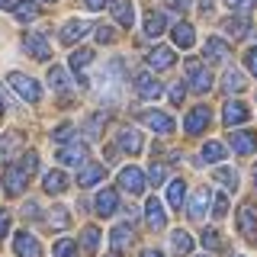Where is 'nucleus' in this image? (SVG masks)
Masks as SVG:
<instances>
[{
    "label": "nucleus",
    "instance_id": "72a5a7b5",
    "mask_svg": "<svg viewBox=\"0 0 257 257\" xmlns=\"http://www.w3.org/2000/svg\"><path fill=\"white\" fill-rule=\"evenodd\" d=\"M222 158H225V145L222 142H206L203 145V161H209V164H219Z\"/></svg>",
    "mask_w": 257,
    "mask_h": 257
},
{
    "label": "nucleus",
    "instance_id": "dca6fc26",
    "mask_svg": "<svg viewBox=\"0 0 257 257\" xmlns=\"http://www.w3.org/2000/svg\"><path fill=\"white\" fill-rule=\"evenodd\" d=\"M119 148L125 151V155H139V151L145 148V139L139 128H122L119 132Z\"/></svg>",
    "mask_w": 257,
    "mask_h": 257
},
{
    "label": "nucleus",
    "instance_id": "bb28decb",
    "mask_svg": "<svg viewBox=\"0 0 257 257\" xmlns=\"http://www.w3.org/2000/svg\"><path fill=\"white\" fill-rule=\"evenodd\" d=\"M23 145V135L20 132H10V135H0V161H10L16 155V148Z\"/></svg>",
    "mask_w": 257,
    "mask_h": 257
},
{
    "label": "nucleus",
    "instance_id": "5701e85b",
    "mask_svg": "<svg viewBox=\"0 0 257 257\" xmlns=\"http://www.w3.org/2000/svg\"><path fill=\"white\" fill-rule=\"evenodd\" d=\"M222 29H225V36H228V39H244L247 32H251V26H247L244 16H228V20L222 23Z\"/></svg>",
    "mask_w": 257,
    "mask_h": 257
},
{
    "label": "nucleus",
    "instance_id": "c756f323",
    "mask_svg": "<svg viewBox=\"0 0 257 257\" xmlns=\"http://www.w3.org/2000/svg\"><path fill=\"white\" fill-rule=\"evenodd\" d=\"M171 251L177 254V257H183V254H190L193 251V238L187 235V231H180L177 228L174 235H171Z\"/></svg>",
    "mask_w": 257,
    "mask_h": 257
},
{
    "label": "nucleus",
    "instance_id": "8fccbe9b",
    "mask_svg": "<svg viewBox=\"0 0 257 257\" xmlns=\"http://www.w3.org/2000/svg\"><path fill=\"white\" fill-rule=\"evenodd\" d=\"M190 4H193V0H167V7H171V10H177V13H187Z\"/></svg>",
    "mask_w": 257,
    "mask_h": 257
},
{
    "label": "nucleus",
    "instance_id": "2eb2a0df",
    "mask_svg": "<svg viewBox=\"0 0 257 257\" xmlns=\"http://www.w3.org/2000/svg\"><path fill=\"white\" fill-rule=\"evenodd\" d=\"M174 61H177V55H174V48H167V45H158V48H151V52H148V64L155 71H167Z\"/></svg>",
    "mask_w": 257,
    "mask_h": 257
},
{
    "label": "nucleus",
    "instance_id": "e433bc0d",
    "mask_svg": "<svg viewBox=\"0 0 257 257\" xmlns=\"http://www.w3.org/2000/svg\"><path fill=\"white\" fill-rule=\"evenodd\" d=\"M90 61H93V52H90V48H77V52L71 55V68H74V71H84Z\"/></svg>",
    "mask_w": 257,
    "mask_h": 257
},
{
    "label": "nucleus",
    "instance_id": "20e7f679",
    "mask_svg": "<svg viewBox=\"0 0 257 257\" xmlns=\"http://www.w3.org/2000/svg\"><path fill=\"white\" fill-rule=\"evenodd\" d=\"M26 180H29V174L23 171V164H10V167H7V174H4L7 196H20V193L26 190Z\"/></svg>",
    "mask_w": 257,
    "mask_h": 257
},
{
    "label": "nucleus",
    "instance_id": "de8ad7c7",
    "mask_svg": "<svg viewBox=\"0 0 257 257\" xmlns=\"http://www.w3.org/2000/svg\"><path fill=\"white\" fill-rule=\"evenodd\" d=\"M183 93H187V87H183V84H174V87H171V103H177V106H180V103H183Z\"/></svg>",
    "mask_w": 257,
    "mask_h": 257
},
{
    "label": "nucleus",
    "instance_id": "f3484780",
    "mask_svg": "<svg viewBox=\"0 0 257 257\" xmlns=\"http://www.w3.org/2000/svg\"><path fill=\"white\" fill-rule=\"evenodd\" d=\"M87 29H90V23H84V20H68V23H64V29H61V42H64V45H74L77 39L87 36Z\"/></svg>",
    "mask_w": 257,
    "mask_h": 257
},
{
    "label": "nucleus",
    "instance_id": "cd10ccee",
    "mask_svg": "<svg viewBox=\"0 0 257 257\" xmlns=\"http://www.w3.org/2000/svg\"><path fill=\"white\" fill-rule=\"evenodd\" d=\"M42 187H45V193H52V196H55V193H64V190H68V177H64L61 171H48L45 180H42Z\"/></svg>",
    "mask_w": 257,
    "mask_h": 257
},
{
    "label": "nucleus",
    "instance_id": "c85d7f7f",
    "mask_svg": "<svg viewBox=\"0 0 257 257\" xmlns=\"http://www.w3.org/2000/svg\"><path fill=\"white\" fill-rule=\"evenodd\" d=\"M222 87H225V93H238V90H244V87H247V80H244L241 71L228 68V71H225V77H222Z\"/></svg>",
    "mask_w": 257,
    "mask_h": 257
},
{
    "label": "nucleus",
    "instance_id": "5fc2aeb1",
    "mask_svg": "<svg viewBox=\"0 0 257 257\" xmlns=\"http://www.w3.org/2000/svg\"><path fill=\"white\" fill-rule=\"evenodd\" d=\"M16 4L20 0H0V10H16Z\"/></svg>",
    "mask_w": 257,
    "mask_h": 257
},
{
    "label": "nucleus",
    "instance_id": "c9c22d12",
    "mask_svg": "<svg viewBox=\"0 0 257 257\" xmlns=\"http://www.w3.org/2000/svg\"><path fill=\"white\" fill-rule=\"evenodd\" d=\"M215 180H219L225 190H238V171H231V167H219V171H215Z\"/></svg>",
    "mask_w": 257,
    "mask_h": 257
},
{
    "label": "nucleus",
    "instance_id": "603ef678",
    "mask_svg": "<svg viewBox=\"0 0 257 257\" xmlns=\"http://www.w3.org/2000/svg\"><path fill=\"white\" fill-rule=\"evenodd\" d=\"M23 215H26V219H36V215H39V206H36V203H26V209H23Z\"/></svg>",
    "mask_w": 257,
    "mask_h": 257
},
{
    "label": "nucleus",
    "instance_id": "6e6d98bb",
    "mask_svg": "<svg viewBox=\"0 0 257 257\" xmlns=\"http://www.w3.org/2000/svg\"><path fill=\"white\" fill-rule=\"evenodd\" d=\"M212 7H215V0H199V10H203V13H209Z\"/></svg>",
    "mask_w": 257,
    "mask_h": 257
},
{
    "label": "nucleus",
    "instance_id": "37998d69",
    "mask_svg": "<svg viewBox=\"0 0 257 257\" xmlns=\"http://www.w3.org/2000/svg\"><path fill=\"white\" fill-rule=\"evenodd\" d=\"M71 135H74V125L64 122V125H58V128L52 132V139H55V142H61V145H68V142H71Z\"/></svg>",
    "mask_w": 257,
    "mask_h": 257
},
{
    "label": "nucleus",
    "instance_id": "13d9d810",
    "mask_svg": "<svg viewBox=\"0 0 257 257\" xmlns=\"http://www.w3.org/2000/svg\"><path fill=\"white\" fill-rule=\"evenodd\" d=\"M0 116H4V100H0Z\"/></svg>",
    "mask_w": 257,
    "mask_h": 257
},
{
    "label": "nucleus",
    "instance_id": "a211bd4d",
    "mask_svg": "<svg viewBox=\"0 0 257 257\" xmlns=\"http://www.w3.org/2000/svg\"><path fill=\"white\" fill-rule=\"evenodd\" d=\"M203 58L209 64H219L228 58V45L222 42V39H206V45H203Z\"/></svg>",
    "mask_w": 257,
    "mask_h": 257
},
{
    "label": "nucleus",
    "instance_id": "393cba45",
    "mask_svg": "<svg viewBox=\"0 0 257 257\" xmlns=\"http://www.w3.org/2000/svg\"><path fill=\"white\" fill-rule=\"evenodd\" d=\"M109 7H112V16H116L119 26H132V23H135V10H132L128 0H112Z\"/></svg>",
    "mask_w": 257,
    "mask_h": 257
},
{
    "label": "nucleus",
    "instance_id": "aec40b11",
    "mask_svg": "<svg viewBox=\"0 0 257 257\" xmlns=\"http://www.w3.org/2000/svg\"><path fill=\"white\" fill-rule=\"evenodd\" d=\"M145 219H148V228H155V231L167 225V215H164L161 199H148V206H145Z\"/></svg>",
    "mask_w": 257,
    "mask_h": 257
},
{
    "label": "nucleus",
    "instance_id": "052dcab7",
    "mask_svg": "<svg viewBox=\"0 0 257 257\" xmlns=\"http://www.w3.org/2000/svg\"><path fill=\"white\" fill-rule=\"evenodd\" d=\"M42 4H55V0H42Z\"/></svg>",
    "mask_w": 257,
    "mask_h": 257
},
{
    "label": "nucleus",
    "instance_id": "4468645a",
    "mask_svg": "<svg viewBox=\"0 0 257 257\" xmlns=\"http://www.w3.org/2000/svg\"><path fill=\"white\" fill-rule=\"evenodd\" d=\"M247 116H251L247 106H244V103H238V100H228V103H225V109H222V119H225V125H228V128L247 122Z\"/></svg>",
    "mask_w": 257,
    "mask_h": 257
},
{
    "label": "nucleus",
    "instance_id": "a18cd8bd",
    "mask_svg": "<svg viewBox=\"0 0 257 257\" xmlns=\"http://www.w3.org/2000/svg\"><path fill=\"white\" fill-rule=\"evenodd\" d=\"M215 203H212V215L215 219H222L225 212H228V196H225V193H219V196H212Z\"/></svg>",
    "mask_w": 257,
    "mask_h": 257
},
{
    "label": "nucleus",
    "instance_id": "58836bf2",
    "mask_svg": "<svg viewBox=\"0 0 257 257\" xmlns=\"http://www.w3.org/2000/svg\"><path fill=\"white\" fill-rule=\"evenodd\" d=\"M52 254H55V257H74V254H77V244H74L71 238H61V241H55Z\"/></svg>",
    "mask_w": 257,
    "mask_h": 257
},
{
    "label": "nucleus",
    "instance_id": "f257e3e1",
    "mask_svg": "<svg viewBox=\"0 0 257 257\" xmlns=\"http://www.w3.org/2000/svg\"><path fill=\"white\" fill-rule=\"evenodd\" d=\"M7 80H10V87H13V90L20 93V96H23L26 103H39V100H42V87H39V84H36L32 77L20 74V71H13V74L7 77Z\"/></svg>",
    "mask_w": 257,
    "mask_h": 257
},
{
    "label": "nucleus",
    "instance_id": "473e14b6",
    "mask_svg": "<svg viewBox=\"0 0 257 257\" xmlns=\"http://www.w3.org/2000/svg\"><path fill=\"white\" fill-rule=\"evenodd\" d=\"M13 13H16V20H20V23H32V20L39 16V7L32 4V0H20Z\"/></svg>",
    "mask_w": 257,
    "mask_h": 257
},
{
    "label": "nucleus",
    "instance_id": "4be33fe9",
    "mask_svg": "<svg viewBox=\"0 0 257 257\" xmlns=\"http://www.w3.org/2000/svg\"><path fill=\"white\" fill-rule=\"evenodd\" d=\"M171 36H174L177 48H193V42H196V32H193L190 23H177V26L171 29Z\"/></svg>",
    "mask_w": 257,
    "mask_h": 257
},
{
    "label": "nucleus",
    "instance_id": "864d4df0",
    "mask_svg": "<svg viewBox=\"0 0 257 257\" xmlns=\"http://www.w3.org/2000/svg\"><path fill=\"white\" fill-rule=\"evenodd\" d=\"M84 4H87V10H103L106 0H84Z\"/></svg>",
    "mask_w": 257,
    "mask_h": 257
},
{
    "label": "nucleus",
    "instance_id": "7ed1b4c3",
    "mask_svg": "<svg viewBox=\"0 0 257 257\" xmlns=\"http://www.w3.org/2000/svg\"><path fill=\"white\" fill-rule=\"evenodd\" d=\"M135 90H139L142 100H158V96L164 93V87H161V80H155L151 71H139V74H135Z\"/></svg>",
    "mask_w": 257,
    "mask_h": 257
},
{
    "label": "nucleus",
    "instance_id": "39448f33",
    "mask_svg": "<svg viewBox=\"0 0 257 257\" xmlns=\"http://www.w3.org/2000/svg\"><path fill=\"white\" fill-rule=\"evenodd\" d=\"M13 251L20 254V257H42V244H39V238L29 235V231H16Z\"/></svg>",
    "mask_w": 257,
    "mask_h": 257
},
{
    "label": "nucleus",
    "instance_id": "9b49d317",
    "mask_svg": "<svg viewBox=\"0 0 257 257\" xmlns=\"http://www.w3.org/2000/svg\"><path fill=\"white\" fill-rule=\"evenodd\" d=\"M142 122L148 125V128H155V132L161 135H167V132H174V119L167 116V112H158V109H148V112H142Z\"/></svg>",
    "mask_w": 257,
    "mask_h": 257
},
{
    "label": "nucleus",
    "instance_id": "a19ab883",
    "mask_svg": "<svg viewBox=\"0 0 257 257\" xmlns=\"http://www.w3.org/2000/svg\"><path fill=\"white\" fill-rule=\"evenodd\" d=\"M203 247H206V251H219V247H222V238H219V231H215V228H206L203 231Z\"/></svg>",
    "mask_w": 257,
    "mask_h": 257
},
{
    "label": "nucleus",
    "instance_id": "b1692460",
    "mask_svg": "<svg viewBox=\"0 0 257 257\" xmlns=\"http://www.w3.org/2000/svg\"><path fill=\"white\" fill-rule=\"evenodd\" d=\"M103 177H106L103 164H84L80 174H77V183H80V187H93V183H100Z\"/></svg>",
    "mask_w": 257,
    "mask_h": 257
},
{
    "label": "nucleus",
    "instance_id": "bf43d9fd",
    "mask_svg": "<svg viewBox=\"0 0 257 257\" xmlns=\"http://www.w3.org/2000/svg\"><path fill=\"white\" fill-rule=\"evenodd\" d=\"M254 183H257V167H254Z\"/></svg>",
    "mask_w": 257,
    "mask_h": 257
},
{
    "label": "nucleus",
    "instance_id": "7c9ffc66",
    "mask_svg": "<svg viewBox=\"0 0 257 257\" xmlns=\"http://www.w3.org/2000/svg\"><path fill=\"white\" fill-rule=\"evenodd\" d=\"M48 84H52L55 93H68V90H71L68 71H64V68H52V71H48Z\"/></svg>",
    "mask_w": 257,
    "mask_h": 257
},
{
    "label": "nucleus",
    "instance_id": "ddd939ff",
    "mask_svg": "<svg viewBox=\"0 0 257 257\" xmlns=\"http://www.w3.org/2000/svg\"><path fill=\"white\" fill-rule=\"evenodd\" d=\"M58 161L61 164H84L87 161V145L84 142H68L58 148Z\"/></svg>",
    "mask_w": 257,
    "mask_h": 257
},
{
    "label": "nucleus",
    "instance_id": "ea45409f",
    "mask_svg": "<svg viewBox=\"0 0 257 257\" xmlns=\"http://www.w3.org/2000/svg\"><path fill=\"white\" fill-rule=\"evenodd\" d=\"M225 7H228L231 13H241V16H244V13H251L254 7H257V0H225Z\"/></svg>",
    "mask_w": 257,
    "mask_h": 257
},
{
    "label": "nucleus",
    "instance_id": "2f4dec72",
    "mask_svg": "<svg viewBox=\"0 0 257 257\" xmlns=\"http://www.w3.org/2000/svg\"><path fill=\"white\" fill-rule=\"evenodd\" d=\"M183 196H187V183H183V180H171V187H167V203H171L174 209H180Z\"/></svg>",
    "mask_w": 257,
    "mask_h": 257
},
{
    "label": "nucleus",
    "instance_id": "6ab92c4d",
    "mask_svg": "<svg viewBox=\"0 0 257 257\" xmlns=\"http://www.w3.org/2000/svg\"><path fill=\"white\" fill-rule=\"evenodd\" d=\"M132 241H135V231L128 228V225H116V228L109 231V247L112 251H125Z\"/></svg>",
    "mask_w": 257,
    "mask_h": 257
},
{
    "label": "nucleus",
    "instance_id": "c03bdc74",
    "mask_svg": "<svg viewBox=\"0 0 257 257\" xmlns=\"http://www.w3.org/2000/svg\"><path fill=\"white\" fill-rule=\"evenodd\" d=\"M148 180L155 183V187H161V183L167 180V167H164V164H151V171H148Z\"/></svg>",
    "mask_w": 257,
    "mask_h": 257
},
{
    "label": "nucleus",
    "instance_id": "09e8293b",
    "mask_svg": "<svg viewBox=\"0 0 257 257\" xmlns=\"http://www.w3.org/2000/svg\"><path fill=\"white\" fill-rule=\"evenodd\" d=\"M244 64H247V71H251V74L257 77V48H251V52L244 55Z\"/></svg>",
    "mask_w": 257,
    "mask_h": 257
},
{
    "label": "nucleus",
    "instance_id": "79ce46f5",
    "mask_svg": "<svg viewBox=\"0 0 257 257\" xmlns=\"http://www.w3.org/2000/svg\"><path fill=\"white\" fill-rule=\"evenodd\" d=\"M103 122H106V116H103V112L90 116V122H87V139H96V135H100V128H103Z\"/></svg>",
    "mask_w": 257,
    "mask_h": 257
},
{
    "label": "nucleus",
    "instance_id": "1a4fd4ad",
    "mask_svg": "<svg viewBox=\"0 0 257 257\" xmlns=\"http://www.w3.org/2000/svg\"><path fill=\"white\" fill-rule=\"evenodd\" d=\"M116 209H119V193H116V190L106 187V190L96 193V199H93V212H96V215H103V219H106V215H112Z\"/></svg>",
    "mask_w": 257,
    "mask_h": 257
},
{
    "label": "nucleus",
    "instance_id": "f8f14e48",
    "mask_svg": "<svg viewBox=\"0 0 257 257\" xmlns=\"http://www.w3.org/2000/svg\"><path fill=\"white\" fill-rule=\"evenodd\" d=\"M209 119H212L209 106H196V109L187 112V122H183V128H187V135H199V132L209 125Z\"/></svg>",
    "mask_w": 257,
    "mask_h": 257
},
{
    "label": "nucleus",
    "instance_id": "0eeeda50",
    "mask_svg": "<svg viewBox=\"0 0 257 257\" xmlns=\"http://www.w3.org/2000/svg\"><path fill=\"white\" fill-rule=\"evenodd\" d=\"M119 187H122L125 193H132V196H139V193L145 190V174L139 171V167H122V171H119Z\"/></svg>",
    "mask_w": 257,
    "mask_h": 257
},
{
    "label": "nucleus",
    "instance_id": "423d86ee",
    "mask_svg": "<svg viewBox=\"0 0 257 257\" xmlns=\"http://www.w3.org/2000/svg\"><path fill=\"white\" fill-rule=\"evenodd\" d=\"M23 45H26V52H29L36 61H48V58H52V45L45 42L42 32H29V36L23 39Z\"/></svg>",
    "mask_w": 257,
    "mask_h": 257
},
{
    "label": "nucleus",
    "instance_id": "3c124183",
    "mask_svg": "<svg viewBox=\"0 0 257 257\" xmlns=\"http://www.w3.org/2000/svg\"><path fill=\"white\" fill-rule=\"evenodd\" d=\"M7 228H10V212H7V209H0V238L7 235Z\"/></svg>",
    "mask_w": 257,
    "mask_h": 257
},
{
    "label": "nucleus",
    "instance_id": "6e6552de",
    "mask_svg": "<svg viewBox=\"0 0 257 257\" xmlns=\"http://www.w3.org/2000/svg\"><path fill=\"white\" fill-rule=\"evenodd\" d=\"M238 228H241V235H244L247 241L257 238V209L251 203H244L238 209Z\"/></svg>",
    "mask_w": 257,
    "mask_h": 257
},
{
    "label": "nucleus",
    "instance_id": "49530a36",
    "mask_svg": "<svg viewBox=\"0 0 257 257\" xmlns=\"http://www.w3.org/2000/svg\"><path fill=\"white\" fill-rule=\"evenodd\" d=\"M112 39H116V32H112L109 26H96V42H112Z\"/></svg>",
    "mask_w": 257,
    "mask_h": 257
},
{
    "label": "nucleus",
    "instance_id": "f704fd0d",
    "mask_svg": "<svg viewBox=\"0 0 257 257\" xmlns=\"http://www.w3.org/2000/svg\"><path fill=\"white\" fill-rule=\"evenodd\" d=\"M71 225V215L64 206H55L52 212H48V228H68Z\"/></svg>",
    "mask_w": 257,
    "mask_h": 257
},
{
    "label": "nucleus",
    "instance_id": "4d7b16f0",
    "mask_svg": "<svg viewBox=\"0 0 257 257\" xmlns=\"http://www.w3.org/2000/svg\"><path fill=\"white\" fill-rule=\"evenodd\" d=\"M142 257H164L161 251H142Z\"/></svg>",
    "mask_w": 257,
    "mask_h": 257
},
{
    "label": "nucleus",
    "instance_id": "4c0bfd02",
    "mask_svg": "<svg viewBox=\"0 0 257 257\" xmlns=\"http://www.w3.org/2000/svg\"><path fill=\"white\" fill-rule=\"evenodd\" d=\"M96 244H100V228H84V235H80V247L84 251H96Z\"/></svg>",
    "mask_w": 257,
    "mask_h": 257
},
{
    "label": "nucleus",
    "instance_id": "f03ea898",
    "mask_svg": "<svg viewBox=\"0 0 257 257\" xmlns=\"http://www.w3.org/2000/svg\"><path fill=\"white\" fill-rule=\"evenodd\" d=\"M187 77H190V90H196V93H206L209 87H212V74H209L206 64L196 61V58L187 61Z\"/></svg>",
    "mask_w": 257,
    "mask_h": 257
},
{
    "label": "nucleus",
    "instance_id": "9d476101",
    "mask_svg": "<svg viewBox=\"0 0 257 257\" xmlns=\"http://www.w3.org/2000/svg\"><path fill=\"white\" fill-rule=\"evenodd\" d=\"M209 203H212V193H209V187H199L196 193H193V199H190V206H187V212H190V219L193 222H199V219H206V209Z\"/></svg>",
    "mask_w": 257,
    "mask_h": 257
},
{
    "label": "nucleus",
    "instance_id": "a878e982",
    "mask_svg": "<svg viewBox=\"0 0 257 257\" xmlns=\"http://www.w3.org/2000/svg\"><path fill=\"white\" fill-rule=\"evenodd\" d=\"M164 29H167V16H164V13H155V10H151L148 16H145V36L158 39Z\"/></svg>",
    "mask_w": 257,
    "mask_h": 257
},
{
    "label": "nucleus",
    "instance_id": "412c9836",
    "mask_svg": "<svg viewBox=\"0 0 257 257\" xmlns=\"http://www.w3.org/2000/svg\"><path fill=\"white\" fill-rule=\"evenodd\" d=\"M254 148H257V132H231V151L251 155Z\"/></svg>",
    "mask_w": 257,
    "mask_h": 257
}]
</instances>
